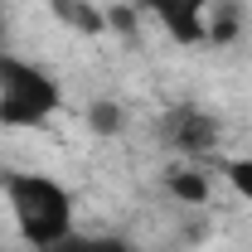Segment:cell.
Masks as SVG:
<instances>
[{"label":"cell","mask_w":252,"mask_h":252,"mask_svg":"<svg viewBox=\"0 0 252 252\" xmlns=\"http://www.w3.org/2000/svg\"><path fill=\"white\" fill-rule=\"evenodd\" d=\"M156 141L170 151V156L204 165V160L219 156V146H223V122L209 112V107L180 102V107L160 112V122H156Z\"/></svg>","instance_id":"3"},{"label":"cell","mask_w":252,"mask_h":252,"mask_svg":"<svg viewBox=\"0 0 252 252\" xmlns=\"http://www.w3.org/2000/svg\"><path fill=\"white\" fill-rule=\"evenodd\" d=\"M44 252H131L117 238H63L59 248H44Z\"/></svg>","instance_id":"8"},{"label":"cell","mask_w":252,"mask_h":252,"mask_svg":"<svg viewBox=\"0 0 252 252\" xmlns=\"http://www.w3.org/2000/svg\"><path fill=\"white\" fill-rule=\"evenodd\" d=\"M88 131L93 136H102V141H112V136H122L126 131V107L117 102V97H97V102H88Z\"/></svg>","instance_id":"7"},{"label":"cell","mask_w":252,"mask_h":252,"mask_svg":"<svg viewBox=\"0 0 252 252\" xmlns=\"http://www.w3.org/2000/svg\"><path fill=\"white\" fill-rule=\"evenodd\" d=\"M185 5H194V10H199V15H204V10H209V5H214V0H185Z\"/></svg>","instance_id":"11"},{"label":"cell","mask_w":252,"mask_h":252,"mask_svg":"<svg viewBox=\"0 0 252 252\" xmlns=\"http://www.w3.org/2000/svg\"><path fill=\"white\" fill-rule=\"evenodd\" d=\"M63 107L59 78L10 49H0V126H44Z\"/></svg>","instance_id":"2"},{"label":"cell","mask_w":252,"mask_h":252,"mask_svg":"<svg viewBox=\"0 0 252 252\" xmlns=\"http://www.w3.org/2000/svg\"><path fill=\"white\" fill-rule=\"evenodd\" d=\"M223 175L228 185L243 194V204H252V156H238V160H223Z\"/></svg>","instance_id":"9"},{"label":"cell","mask_w":252,"mask_h":252,"mask_svg":"<svg viewBox=\"0 0 252 252\" xmlns=\"http://www.w3.org/2000/svg\"><path fill=\"white\" fill-rule=\"evenodd\" d=\"M102 10H107V30L136 34V5H102Z\"/></svg>","instance_id":"10"},{"label":"cell","mask_w":252,"mask_h":252,"mask_svg":"<svg viewBox=\"0 0 252 252\" xmlns=\"http://www.w3.org/2000/svg\"><path fill=\"white\" fill-rule=\"evenodd\" d=\"M54 15L78 34H107V10L93 0H54Z\"/></svg>","instance_id":"6"},{"label":"cell","mask_w":252,"mask_h":252,"mask_svg":"<svg viewBox=\"0 0 252 252\" xmlns=\"http://www.w3.org/2000/svg\"><path fill=\"white\" fill-rule=\"evenodd\" d=\"M238 39H243V5H238V0H214V5L204 10V44L228 49V44H238Z\"/></svg>","instance_id":"4"},{"label":"cell","mask_w":252,"mask_h":252,"mask_svg":"<svg viewBox=\"0 0 252 252\" xmlns=\"http://www.w3.org/2000/svg\"><path fill=\"white\" fill-rule=\"evenodd\" d=\"M165 189H170L180 204H209V199H214V180H209V170L194 165V160L170 165V170H165Z\"/></svg>","instance_id":"5"},{"label":"cell","mask_w":252,"mask_h":252,"mask_svg":"<svg viewBox=\"0 0 252 252\" xmlns=\"http://www.w3.org/2000/svg\"><path fill=\"white\" fill-rule=\"evenodd\" d=\"M0 194L10 204V219L20 228V238L34 252L59 248L63 238H73V194L39 170H5L0 175Z\"/></svg>","instance_id":"1"}]
</instances>
